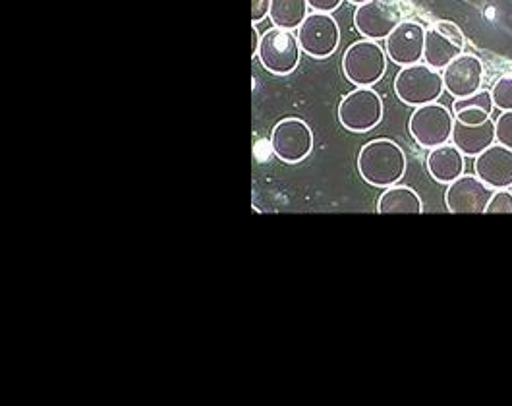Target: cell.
Wrapping results in <instances>:
<instances>
[{
    "label": "cell",
    "mask_w": 512,
    "mask_h": 406,
    "mask_svg": "<svg viewBox=\"0 0 512 406\" xmlns=\"http://www.w3.org/2000/svg\"><path fill=\"white\" fill-rule=\"evenodd\" d=\"M491 97L495 103V109L512 111V74L499 78L491 87Z\"/></svg>",
    "instance_id": "cell-20"
},
{
    "label": "cell",
    "mask_w": 512,
    "mask_h": 406,
    "mask_svg": "<svg viewBox=\"0 0 512 406\" xmlns=\"http://www.w3.org/2000/svg\"><path fill=\"white\" fill-rule=\"evenodd\" d=\"M313 12H335L342 4V0H308Z\"/></svg>",
    "instance_id": "cell-24"
},
{
    "label": "cell",
    "mask_w": 512,
    "mask_h": 406,
    "mask_svg": "<svg viewBox=\"0 0 512 406\" xmlns=\"http://www.w3.org/2000/svg\"><path fill=\"white\" fill-rule=\"evenodd\" d=\"M302 53L323 60L333 57L341 45V28L329 12H312L296 29Z\"/></svg>",
    "instance_id": "cell-7"
},
{
    "label": "cell",
    "mask_w": 512,
    "mask_h": 406,
    "mask_svg": "<svg viewBox=\"0 0 512 406\" xmlns=\"http://www.w3.org/2000/svg\"><path fill=\"white\" fill-rule=\"evenodd\" d=\"M495 138L497 144L512 149V111H503L495 120Z\"/></svg>",
    "instance_id": "cell-21"
},
{
    "label": "cell",
    "mask_w": 512,
    "mask_h": 406,
    "mask_svg": "<svg viewBox=\"0 0 512 406\" xmlns=\"http://www.w3.org/2000/svg\"><path fill=\"white\" fill-rule=\"evenodd\" d=\"M493 192L476 174H462L449 184L445 203L451 213H485Z\"/></svg>",
    "instance_id": "cell-12"
},
{
    "label": "cell",
    "mask_w": 512,
    "mask_h": 406,
    "mask_svg": "<svg viewBox=\"0 0 512 406\" xmlns=\"http://www.w3.org/2000/svg\"><path fill=\"white\" fill-rule=\"evenodd\" d=\"M377 211L381 215H391V213H422L424 211V203H422L420 194L414 188L395 184V186L385 188V192L379 196Z\"/></svg>",
    "instance_id": "cell-18"
},
{
    "label": "cell",
    "mask_w": 512,
    "mask_h": 406,
    "mask_svg": "<svg viewBox=\"0 0 512 406\" xmlns=\"http://www.w3.org/2000/svg\"><path fill=\"white\" fill-rule=\"evenodd\" d=\"M300 55L302 47L294 31L273 26L261 35L257 58L267 72L275 76L292 74L300 64Z\"/></svg>",
    "instance_id": "cell-4"
},
{
    "label": "cell",
    "mask_w": 512,
    "mask_h": 406,
    "mask_svg": "<svg viewBox=\"0 0 512 406\" xmlns=\"http://www.w3.org/2000/svg\"><path fill=\"white\" fill-rule=\"evenodd\" d=\"M424 49H426V28L412 20H402L395 31L387 37V45H385L387 57L400 68L422 62Z\"/></svg>",
    "instance_id": "cell-11"
},
{
    "label": "cell",
    "mask_w": 512,
    "mask_h": 406,
    "mask_svg": "<svg viewBox=\"0 0 512 406\" xmlns=\"http://www.w3.org/2000/svg\"><path fill=\"white\" fill-rule=\"evenodd\" d=\"M389 57L385 49L373 41L362 39L352 43L342 57L344 78L356 87H371L385 78Z\"/></svg>",
    "instance_id": "cell-2"
},
{
    "label": "cell",
    "mask_w": 512,
    "mask_h": 406,
    "mask_svg": "<svg viewBox=\"0 0 512 406\" xmlns=\"http://www.w3.org/2000/svg\"><path fill=\"white\" fill-rule=\"evenodd\" d=\"M308 14H310L308 0H271L269 18L275 28L294 31L302 26Z\"/></svg>",
    "instance_id": "cell-19"
},
{
    "label": "cell",
    "mask_w": 512,
    "mask_h": 406,
    "mask_svg": "<svg viewBox=\"0 0 512 406\" xmlns=\"http://www.w3.org/2000/svg\"><path fill=\"white\" fill-rule=\"evenodd\" d=\"M252 31V57H257V51H259V43H261V35L257 31L256 26L250 29Z\"/></svg>",
    "instance_id": "cell-25"
},
{
    "label": "cell",
    "mask_w": 512,
    "mask_h": 406,
    "mask_svg": "<svg viewBox=\"0 0 512 406\" xmlns=\"http://www.w3.org/2000/svg\"><path fill=\"white\" fill-rule=\"evenodd\" d=\"M455 120L462 124H484L485 120H489L493 111H495V103L491 97V91L480 89L478 93L464 97V99H455L453 107H451Z\"/></svg>",
    "instance_id": "cell-17"
},
{
    "label": "cell",
    "mask_w": 512,
    "mask_h": 406,
    "mask_svg": "<svg viewBox=\"0 0 512 406\" xmlns=\"http://www.w3.org/2000/svg\"><path fill=\"white\" fill-rule=\"evenodd\" d=\"M484 76V62L476 55L462 53L443 70V84L455 99H464L482 89Z\"/></svg>",
    "instance_id": "cell-13"
},
{
    "label": "cell",
    "mask_w": 512,
    "mask_h": 406,
    "mask_svg": "<svg viewBox=\"0 0 512 406\" xmlns=\"http://www.w3.org/2000/svg\"><path fill=\"white\" fill-rule=\"evenodd\" d=\"M443 91V74H439V70H435L427 62L404 66L395 78V93L408 107L435 103L443 95Z\"/></svg>",
    "instance_id": "cell-3"
},
{
    "label": "cell",
    "mask_w": 512,
    "mask_h": 406,
    "mask_svg": "<svg viewBox=\"0 0 512 406\" xmlns=\"http://www.w3.org/2000/svg\"><path fill=\"white\" fill-rule=\"evenodd\" d=\"M348 2H352V4H356V6H360V4H364V2H368V0H348Z\"/></svg>",
    "instance_id": "cell-26"
},
{
    "label": "cell",
    "mask_w": 512,
    "mask_h": 406,
    "mask_svg": "<svg viewBox=\"0 0 512 406\" xmlns=\"http://www.w3.org/2000/svg\"><path fill=\"white\" fill-rule=\"evenodd\" d=\"M337 115L348 132H370L383 120V99L373 87H356L342 97Z\"/></svg>",
    "instance_id": "cell-6"
},
{
    "label": "cell",
    "mask_w": 512,
    "mask_h": 406,
    "mask_svg": "<svg viewBox=\"0 0 512 406\" xmlns=\"http://www.w3.org/2000/svg\"><path fill=\"white\" fill-rule=\"evenodd\" d=\"M455 115L441 103H427L416 107L408 120V130L414 142L420 147L433 149L439 145L449 144L453 138Z\"/></svg>",
    "instance_id": "cell-5"
},
{
    "label": "cell",
    "mask_w": 512,
    "mask_h": 406,
    "mask_svg": "<svg viewBox=\"0 0 512 406\" xmlns=\"http://www.w3.org/2000/svg\"><path fill=\"white\" fill-rule=\"evenodd\" d=\"M476 176L493 190L512 188V149L501 144L487 147L476 157Z\"/></svg>",
    "instance_id": "cell-14"
},
{
    "label": "cell",
    "mask_w": 512,
    "mask_h": 406,
    "mask_svg": "<svg viewBox=\"0 0 512 406\" xmlns=\"http://www.w3.org/2000/svg\"><path fill=\"white\" fill-rule=\"evenodd\" d=\"M271 151L288 165L304 161L313 151V132L310 124L302 118L288 116L275 124L271 138Z\"/></svg>",
    "instance_id": "cell-8"
},
{
    "label": "cell",
    "mask_w": 512,
    "mask_h": 406,
    "mask_svg": "<svg viewBox=\"0 0 512 406\" xmlns=\"http://www.w3.org/2000/svg\"><path fill=\"white\" fill-rule=\"evenodd\" d=\"M406 155L397 142L377 138L362 145L358 153V173L373 188H389L399 184L406 174Z\"/></svg>",
    "instance_id": "cell-1"
},
{
    "label": "cell",
    "mask_w": 512,
    "mask_h": 406,
    "mask_svg": "<svg viewBox=\"0 0 512 406\" xmlns=\"http://www.w3.org/2000/svg\"><path fill=\"white\" fill-rule=\"evenodd\" d=\"M485 213H512V192L507 190H495L491 200L487 203Z\"/></svg>",
    "instance_id": "cell-22"
},
{
    "label": "cell",
    "mask_w": 512,
    "mask_h": 406,
    "mask_svg": "<svg viewBox=\"0 0 512 406\" xmlns=\"http://www.w3.org/2000/svg\"><path fill=\"white\" fill-rule=\"evenodd\" d=\"M495 142H497V138H495V120L493 118L485 120L484 124H476V126L462 124L455 120L451 144L456 145L464 157H478Z\"/></svg>",
    "instance_id": "cell-15"
},
{
    "label": "cell",
    "mask_w": 512,
    "mask_h": 406,
    "mask_svg": "<svg viewBox=\"0 0 512 406\" xmlns=\"http://www.w3.org/2000/svg\"><path fill=\"white\" fill-rule=\"evenodd\" d=\"M466 37L455 22L437 20L426 28V49L424 62L435 70H445L455 58L464 53Z\"/></svg>",
    "instance_id": "cell-9"
},
{
    "label": "cell",
    "mask_w": 512,
    "mask_h": 406,
    "mask_svg": "<svg viewBox=\"0 0 512 406\" xmlns=\"http://www.w3.org/2000/svg\"><path fill=\"white\" fill-rule=\"evenodd\" d=\"M271 12V0H252V22L254 26L269 18Z\"/></svg>",
    "instance_id": "cell-23"
},
{
    "label": "cell",
    "mask_w": 512,
    "mask_h": 406,
    "mask_svg": "<svg viewBox=\"0 0 512 406\" xmlns=\"http://www.w3.org/2000/svg\"><path fill=\"white\" fill-rule=\"evenodd\" d=\"M402 22V8L397 0H368L354 12V28L364 39H387Z\"/></svg>",
    "instance_id": "cell-10"
},
{
    "label": "cell",
    "mask_w": 512,
    "mask_h": 406,
    "mask_svg": "<svg viewBox=\"0 0 512 406\" xmlns=\"http://www.w3.org/2000/svg\"><path fill=\"white\" fill-rule=\"evenodd\" d=\"M427 171L431 178L439 184H451L458 176L464 174L466 157L460 153V149L453 144H443L433 147L427 155Z\"/></svg>",
    "instance_id": "cell-16"
}]
</instances>
